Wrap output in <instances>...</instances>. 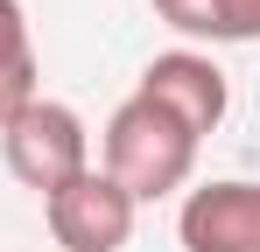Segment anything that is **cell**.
<instances>
[{"mask_svg":"<svg viewBox=\"0 0 260 252\" xmlns=\"http://www.w3.org/2000/svg\"><path fill=\"white\" fill-rule=\"evenodd\" d=\"M134 98H148V105H162L183 133H218L225 112H232V77L211 63V49H162V56H148V70L134 84Z\"/></svg>","mask_w":260,"mask_h":252,"instance_id":"obj_3","label":"cell"},{"mask_svg":"<svg viewBox=\"0 0 260 252\" xmlns=\"http://www.w3.org/2000/svg\"><path fill=\"white\" fill-rule=\"evenodd\" d=\"M218 35L225 42H260V0H218Z\"/></svg>","mask_w":260,"mask_h":252,"instance_id":"obj_8","label":"cell"},{"mask_svg":"<svg viewBox=\"0 0 260 252\" xmlns=\"http://www.w3.org/2000/svg\"><path fill=\"white\" fill-rule=\"evenodd\" d=\"M43 217H49V238L63 252H127L141 203L91 161L78 182H63L56 196H43Z\"/></svg>","mask_w":260,"mask_h":252,"instance_id":"obj_4","label":"cell"},{"mask_svg":"<svg viewBox=\"0 0 260 252\" xmlns=\"http://www.w3.org/2000/svg\"><path fill=\"white\" fill-rule=\"evenodd\" d=\"M197 147H204V140L183 133L162 105L127 98V105H113V119H106V133H99V154H106L99 168L127 189L134 203H162V196H176V189L190 182Z\"/></svg>","mask_w":260,"mask_h":252,"instance_id":"obj_1","label":"cell"},{"mask_svg":"<svg viewBox=\"0 0 260 252\" xmlns=\"http://www.w3.org/2000/svg\"><path fill=\"white\" fill-rule=\"evenodd\" d=\"M155 7V21H169L183 49H197V42H225L218 35V0H148Z\"/></svg>","mask_w":260,"mask_h":252,"instance_id":"obj_7","label":"cell"},{"mask_svg":"<svg viewBox=\"0 0 260 252\" xmlns=\"http://www.w3.org/2000/svg\"><path fill=\"white\" fill-rule=\"evenodd\" d=\"M0 154H7V175L36 196H56L63 182H78L91 168V133L85 119L63 105V98H28L14 119L0 126Z\"/></svg>","mask_w":260,"mask_h":252,"instance_id":"obj_2","label":"cell"},{"mask_svg":"<svg viewBox=\"0 0 260 252\" xmlns=\"http://www.w3.org/2000/svg\"><path fill=\"white\" fill-rule=\"evenodd\" d=\"M36 98V35H28V7L0 0V126Z\"/></svg>","mask_w":260,"mask_h":252,"instance_id":"obj_6","label":"cell"},{"mask_svg":"<svg viewBox=\"0 0 260 252\" xmlns=\"http://www.w3.org/2000/svg\"><path fill=\"white\" fill-rule=\"evenodd\" d=\"M176 238L183 252H260V182H204L176 210Z\"/></svg>","mask_w":260,"mask_h":252,"instance_id":"obj_5","label":"cell"}]
</instances>
